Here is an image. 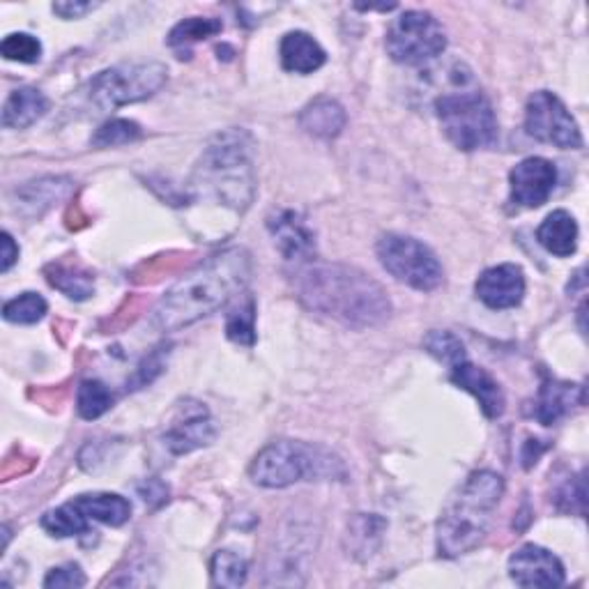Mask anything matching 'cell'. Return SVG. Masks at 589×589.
Segmentation results:
<instances>
[{"mask_svg":"<svg viewBox=\"0 0 589 589\" xmlns=\"http://www.w3.org/2000/svg\"><path fill=\"white\" fill-rule=\"evenodd\" d=\"M168 81L162 63H123L93 76L87 95L100 111H115L127 104L151 100Z\"/></svg>","mask_w":589,"mask_h":589,"instance_id":"7","label":"cell"},{"mask_svg":"<svg viewBox=\"0 0 589 589\" xmlns=\"http://www.w3.org/2000/svg\"><path fill=\"white\" fill-rule=\"evenodd\" d=\"M249 477L260 488H288L298 482H345L343 461L326 447L300 440H277L262 447L249 465Z\"/></svg>","mask_w":589,"mask_h":589,"instance_id":"5","label":"cell"},{"mask_svg":"<svg viewBox=\"0 0 589 589\" xmlns=\"http://www.w3.org/2000/svg\"><path fill=\"white\" fill-rule=\"evenodd\" d=\"M268 230L275 240V247L286 260L309 262L316 254V238L307 221L292 210H277L268 217Z\"/></svg>","mask_w":589,"mask_h":589,"instance_id":"15","label":"cell"},{"mask_svg":"<svg viewBox=\"0 0 589 589\" xmlns=\"http://www.w3.org/2000/svg\"><path fill=\"white\" fill-rule=\"evenodd\" d=\"M555 505L565 514L585 516V477H569L562 486L555 490Z\"/></svg>","mask_w":589,"mask_h":589,"instance_id":"35","label":"cell"},{"mask_svg":"<svg viewBox=\"0 0 589 589\" xmlns=\"http://www.w3.org/2000/svg\"><path fill=\"white\" fill-rule=\"evenodd\" d=\"M138 493H141V497L145 499V503L153 505V507L164 505L166 499H168V488L159 479H147L145 484L138 486Z\"/></svg>","mask_w":589,"mask_h":589,"instance_id":"39","label":"cell"},{"mask_svg":"<svg viewBox=\"0 0 589 589\" xmlns=\"http://www.w3.org/2000/svg\"><path fill=\"white\" fill-rule=\"evenodd\" d=\"M44 277H46L49 286H53L55 290H61L65 298L76 300V302L93 298V292H95L93 275L76 268V265L51 262L44 268Z\"/></svg>","mask_w":589,"mask_h":589,"instance_id":"23","label":"cell"},{"mask_svg":"<svg viewBox=\"0 0 589 589\" xmlns=\"http://www.w3.org/2000/svg\"><path fill=\"white\" fill-rule=\"evenodd\" d=\"M113 394L100 380H83L76 394V412L85 422H95L111 410Z\"/></svg>","mask_w":589,"mask_h":589,"instance_id":"26","label":"cell"},{"mask_svg":"<svg viewBox=\"0 0 589 589\" xmlns=\"http://www.w3.org/2000/svg\"><path fill=\"white\" fill-rule=\"evenodd\" d=\"M477 298L495 311L516 309L525 298V275L520 265L503 262L482 272L475 283Z\"/></svg>","mask_w":589,"mask_h":589,"instance_id":"14","label":"cell"},{"mask_svg":"<svg viewBox=\"0 0 589 589\" xmlns=\"http://www.w3.org/2000/svg\"><path fill=\"white\" fill-rule=\"evenodd\" d=\"M251 277V258L245 249H226L210 256L166 290L153 311V326L159 332H178L194 326L240 298Z\"/></svg>","mask_w":589,"mask_h":589,"instance_id":"2","label":"cell"},{"mask_svg":"<svg viewBox=\"0 0 589 589\" xmlns=\"http://www.w3.org/2000/svg\"><path fill=\"white\" fill-rule=\"evenodd\" d=\"M345 123H348L345 108L332 97H318L309 102L300 113V127L309 136L322 141L337 138L343 132Z\"/></svg>","mask_w":589,"mask_h":589,"instance_id":"19","label":"cell"},{"mask_svg":"<svg viewBox=\"0 0 589 589\" xmlns=\"http://www.w3.org/2000/svg\"><path fill=\"white\" fill-rule=\"evenodd\" d=\"M509 576L518 587H559L567 578L559 557L537 544H525L509 557Z\"/></svg>","mask_w":589,"mask_h":589,"instance_id":"13","label":"cell"},{"mask_svg":"<svg viewBox=\"0 0 589 589\" xmlns=\"http://www.w3.org/2000/svg\"><path fill=\"white\" fill-rule=\"evenodd\" d=\"M70 192V180L68 178H44L40 183L25 185L19 189V198L23 205H31V208H49L51 203L61 200Z\"/></svg>","mask_w":589,"mask_h":589,"instance_id":"32","label":"cell"},{"mask_svg":"<svg viewBox=\"0 0 589 589\" xmlns=\"http://www.w3.org/2000/svg\"><path fill=\"white\" fill-rule=\"evenodd\" d=\"M424 348L431 358H435L442 364H447L450 369L467 360L463 341L454 332H447V330H431L424 337Z\"/></svg>","mask_w":589,"mask_h":589,"instance_id":"29","label":"cell"},{"mask_svg":"<svg viewBox=\"0 0 589 589\" xmlns=\"http://www.w3.org/2000/svg\"><path fill=\"white\" fill-rule=\"evenodd\" d=\"M279 55H281V65L286 72L302 74V76L318 72L322 65L328 63L326 49H322L304 31L286 33L279 44Z\"/></svg>","mask_w":589,"mask_h":589,"instance_id":"18","label":"cell"},{"mask_svg":"<svg viewBox=\"0 0 589 589\" xmlns=\"http://www.w3.org/2000/svg\"><path fill=\"white\" fill-rule=\"evenodd\" d=\"M582 405H585L582 385L546 378L539 388V394L533 407V417L544 426H555L559 420H565L576 407H582Z\"/></svg>","mask_w":589,"mask_h":589,"instance_id":"16","label":"cell"},{"mask_svg":"<svg viewBox=\"0 0 589 589\" xmlns=\"http://www.w3.org/2000/svg\"><path fill=\"white\" fill-rule=\"evenodd\" d=\"M42 527L51 537H58V539H70V537H81V535L91 533L87 518L79 512L74 503H68L53 512H46L42 516Z\"/></svg>","mask_w":589,"mask_h":589,"instance_id":"24","label":"cell"},{"mask_svg":"<svg viewBox=\"0 0 589 589\" xmlns=\"http://www.w3.org/2000/svg\"><path fill=\"white\" fill-rule=\"evenodd\" d=\"M505 495V479L493 469H479L469 475L454 503L437 523L440 557H461L475 550L488 535L490 514Z\"/></svg>","mask_w":589,"mask_h":589,"instance_id":"4","label":"cell"},{"mask_svg":"<svg viewBox=\"0 0 589 589\" xmlns=\"http://www.w3.org/2000/svg\"><path fill=\"white\" fill-rule=\"evenodd\" d=\"M525 132L539 143H548L562 151H580L585 145L576 117L555 93L539 91L527 100Z\"/></svg>","mask_w":589,"mask_h":589,"instance_id":"10","label":"cell"},{"mask_svg":"<svg viewBox=\"0 0 589 589\" xmlns=\"http://www.w3.org/2000/svg\"><path fill=\"white\" fill-rule=\"evenodd\" d=\"M298 300L345 328H378L392 316L385 288L366 272L341 262H304L292 275Z\"/></svg>","mask_w":589,"mask_h":589,"instance_id":"1","label":"cell"},{"mask_svg":"<svg viewBox=\"0 0 589 589\" xmlns=\"http://www.w3.org/2000/svg\"><path fill=\"white\" fill-rule=\"evenodd\" d=\"M83 585H85V574L74 562L51 569L44 578L46 589H76Z\"/></svg>","mask_w":589,"mask_h":589,"instance_id":"37","label":"cell"},{"mask_svg":"<svg viewBox=\"0 0 589 589\" xmlns=\"http://www.w3.org/2000/svg\"><path fill=\"white\" fill-rule=\"evenodd\" d=\"M452 382L456 388L465 390L467 394H473L479 401L484 415L488 420H497L505 412L507 401H505L503 388H499V382L482 366L469 364L467 360L456 364L452 369Z\"/></svg>","mask_w":589,"mask_h":589,"instance_id":"17","label":"cell"},{"mask_svg":"<svg viewBox=\"0 0 589 589\" xmlns=\"http://www.w3.org/2000/svg\"><path fill=\"white\" fill-rule=\"evenodd\" d=\"M442 132L463 153L493 147L499 136L493 104L479 91L445 93L435 102Z\"/></svg>","mask_w":589,"mask_h":589,"instance_id":"6","label":"cell"},{"mask_svg":"<svg viewBox=\"0 0 589 589\" xmlns=\"http://www.w3.org/2000/svg\"><path fill=\"white\" fill-rule=\"evenodd\" d=\"M537 240L548 254L557 258L574 256L578 249V224L574 215H569L567 210L550 213L537 230Z\"/></svg>","mask_w":589,"mask_h":589,"instance_id":"21","label":"cell"},{"mask_svg":"<svg viewBox=\"0 0 589 589\" xmlns=\"http://www.w3.org/2000/svg\"><path fill=\"white\" fill-rule=\"evenodd\" d=\"M226 337L232 343L247 348L256 343V300L249 292L230 309L226 318Z\"/></svg>","mask_w":589,"mask_h":589,"instance_id":"25","label":"cell"},{"mask_svg":"<svg viewBox=\"0 0 589 589\" xmlns=\"http://www.w3.org/2000/svg\"><path fill=\"white\" fill-rule=\"evenodd\" d=\"M388 523L373 516V514H360L355 520H352L348 525V539L352 541V548H355V552H362L364 557L366 555H373L375 550V544L373 541H380L382 539V533H385Z\"/></svg>","mask_w":589,"mask_h":589,"instance_id":"31","label":"cell"},{"mask_svg":"<svg viewBox=\"0 0 589 589\" xmlns=\"http://www.w3.org/2000/svg\"><path fill=\"white\" fill-rule=\"evenodd\" d=\"M141 127L134 121H125V117H113V121L104 123L91 138L93 147H117L127 145L141 138Z\"/></svg>","mask_w":589,"mask_h":589,"instance_id":"33","label":"cell"},{"mask_svg":"<svg viewBox=\"0 0 589 589\" xmlns=\"http://www.w3.org/2000/svg\"><path fill=\"white\" fill-rule=\"evenodd\" d=\"M194 194H210L226 208L247 213L256 198L254 138L245 130L217 134L198 157L189 187Z\"/></svg>","mask_w":589,"mask_h":589,"instance_id":"3","label":"cell"},{"mask_svg":"<svg viewBox=\"0 0 589 589\" xmlns=\"http://www.w3.org/2000/svg\"><path fill=\"white\" fill-rule=\"evenodd\" d=\"M49 311L46 300L38 292H21L19 298L6 302L3 318L14 326H33V322L42 320Z\"/></svg>","mask_w":589,"mask_h":589,"instance_id":"30","label":"cell"},{"mask_svg":"<svg viewBox=\"0 0 589 589\" xmlns=\"http://www.w3.org/2000/svg\"><path fill=\"white\" fill-rule=\"evenodd\" d=\"M100 3H81V0H63V3H53V14L61 19H81L85 14H91L97 10Z\"/></svg>","mask_w":589,"mask_h":589,"instance_id":"38","label":"cell"},{"mask_svg":"<svg viewBox=\"0 0 589 589\" xmlns=\"http://www.w3.org/2000/svg\"><path fill=\"white\" fill-rule=\"evenodd\" d=\"M51 102L38 87H17L3 106V127L25 130L46 115Z\"/></svg>","mask_w":589,"mask_h":589,"instance_id":"20","label":"cell"},{"mask_svg":"<svg viewBox=\"0 0 589 589\" xmlns=\"http://www.w3.org/2000/svg\"><path fill=\"white\" fill-rule=\"evenodd\" d=\"M0 53H3L6 61L33 65L40 63L42 58V42L28 33H12L0 44Z\"/></svg>","mask_w":589,"mask_h":589,"instance_id":"34","label":"cell"},{"mask_svg":"<svg viewBox=\"0 0 589 589\" xmlns=\"http://www.w3.org/2000/svg\"><path fill=\"white\" fill-rule=\"evenodd\" d=\"M19 260V247L14 242V238L10 232H3V265H0V270L3 275H8L12 270V265Z\"/></svg>","mask_w":589,"mask_h":589,"instance_id":"40","label":"cell"},{"mask_svg":"<svg viewBox=\"0 0 589 589\" xmlns=\"http://www.w3.org/2000/svg\"><path fill=\"white\" fill-rule=\"evenodd\" d=\"M221 31H224L221 19H215V17H189L185 21H180L168 33V46L178 49V46H185V44L203 42V40L219 35Z\"/></svg>","mask_w":589,"mask_h":589,"instance_id":"27","label":"cell"},{"mask_svg":"<svg viewBox=\"0 0 589 589\" xmlns=\"http://www.w3.org/2000/svg\"><path fill=\"white\" fill-rule=\"evenodd\" d=\"M375 254L382 268L396 281L415 290L431 292L445 281V270H442L437 256L424 242L410 238V235H382L375 245Z\"/></svg>","mask_w":589,"mask_h":589,"instance_id":"8","label":"cell"},{"mask_svg":"<svg viewBox=\"0 0 589 589\" xmlns=\"http://www.w3.org/2000/svg\"><path fill=\"white\" fill-rule=\"evenodd\" d=\"M385 46L394 63L415 68L433 61L447 49V33L433 14L407 10L390 25Z\"/></svg>","mask_w":589,"mask_h":589,"instance_id":"9","label":"cell"},{"mask_svg":"<svg viewBox=\"0 0 589 589\" xmlns=\"http://www.w3.org/2000/svg\"><path fill=\"white\" fill-rule=\"evenodd\" d=\"M217 431L210 420V412L198 401H185L178 407V417L173 420V424L164 433V447L175 454H192L200 447H208L215 440Z\"/></svg>","mask_w":589,"mask_h":589,"instance_id":"11","label":"cell"},{"mask_svg":"<svg viewBox=\"0 0 589 589\" xmlns=\"http://www.w3.org/2000/svg\"><path fill=\"white\" fill-rule=\"evenodd\" d=\"M557 185V168L544 157H527L509 173L512 203L518 208H541Z\"/></svg>","mask_w":589,"mask_h":589,"instance_id":"12","label":"cell"},{"mask_svg":"<svg viewBox=\"0 0 589 589\" xmlns=\"http://www.w3.org/2000/svg\"><path fill=\"white\" fill-rule=\"evenodd\" d=\"M213 582L217 587H242L249 578V565L247 559L232 550H217L210 562Z\"/></svg>","mask_w":589,"mask_h":589,"instance_id":"28","label":"cell"},{"mask_svg":"<svg viewBox=\"0 0 589 589\" xmlns=\"http://www.w3.org/2000/svg\"><path fill=\"white\" fill-rule=\"evenodd\" d=\"M166 348L159 345L155 348V352H151V355H147L134 371V375L127 380V390H141V388H147L151 385V382L164 371V352Z\"/></svg>","mask_w":589,"mask_h":589,"instance_id":"36","label":"cell"},{"mask_svg":"<svg viewBox=\"0 0 589 589\" xmlns=\"http://www.w3.org/2000/svg\"><path fill=\"white\" fill-rule=\"evenodd\" d=\"M72 503L87 520H97L111 527H121L132 518L130 499L115 493H85L72 499Z\"/></svg>","mask_w":589,"mask_h":589,"instance_id":"22","label":"cell"}]
</instances>
